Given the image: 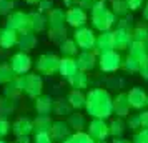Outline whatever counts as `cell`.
Masks as SVG:
<instances>
[{"label":"cell","instance_id":"6da1fadb","mask_svg":"<svg viewBox=\"0 0 148 143\" xmlns=\"http://www.w3.org/2000/svg\"><path fill=\"white\" fill-rule=\"evenodd\" d=\"M85 110L92 118L107 120L113 115V96L103 88H93L87 93Z\"/></svg>","mask_w":148,"mask_h":143},{"label":"cell","instance_id":"7a4b0ae2","mask_svg":"<svg viewBox=\"0 0 148 143\" xmlns=\"http://www.w3.org/2000/svg\"><path fill=\"white\" fill-rule=\"evenodd\" d=\"M90 14H92V25H93V28L100 30V32H108L113 27L115 20H116V15L108 8L105 0H98L93 5V8L90 10Z\"/></svg>","mask_w":148,"mask_h":143},{"label":"cell","instance_id":"3957f363","mask_svg":"<svg viewBox=\"0 0 148 143\" xmlns=\"http://www.w3.org/2000/svg\"><path fill=\"white\" fill-rule=\"evenodd\" d=\"M17 82L20 87L22 93H25L30 98H37L42 95L43 90V80H42L40 73H25V75H17Z\"/></svg>","mask_w":148,"mask_h":143},{"label":"cell","instance_id":"277c9868","mask_svg":"<svg viewBox=\"0 0 148 143\" xmlns=\"http://www.w3.org/2000/svg\"><path fill=\"white\" fill-rule=\"evenodd\" d=\"M58 65H60V57L55 53H42L37 58L35 68H37V73L45 77L55 75L58 73Z\"/></svg>","mask_w":148,"mask_h":143},{"label":"cell","instance_id":"5b68a950","mask_svg":"<svg viewBox=\"0 0 148 143\" xmlns=\"http://www.w3.org/2000/svg\"><path fill=\"white\" fill-rule=\"evenodd\" d=\"M5 27L12 28L18 34H23V32H34L32 30V18H30V14H25V12H12V14L7 15V25Z\"/></svg>","mask_w":148,"mask_h":143},{"label":"cell","instance_id":"8992f818","mask_svg":"<svg viewBox=\"0 0 148 143\" xmlns=\"http://www.w3.org/2000/svg\"><path fill=\"white\" fill-rule=\"evenodd\" d=\"M98 67L105 73H113L120 67H123V58L118 53V50H110L98 57Z\"/></svg>","mask_w":148,"mask_h":143},{"label":"cell","instance_id":"52a82bcc","mask_svg":"<svg viewBox=\"0 0 148 143\" xmlns=\"http://www.w3.org/2000/svg\"><path fill=\"white\" fill-rule=\"evenodd\" d=\"M73 40L77 42V45L80 50H92L95 48V42H97V35L92 28L88 27H80L75 28Z\"/></svg>","mask_w":148,"mask_h":143},{"label":"cell","instance_id":"ba28073f","mask_svg":"<svg viewBox=\"0 0 148 143\" xmlns=\"http://www.w3.org/2000/svg\"><path fill=\"white\" fill-rule=\"evenodd\" d=\"M87 133L92 138H93L95 142H105L108 136H110V127H108V123L103 120V118H93L90 125L87 127Z\"/></svg>","mask_w":148,"mask_h":143},{"label":"cell","instance_id":"9c48e42d","mask_svg":"<svg viewBox=\"0 0 148 143\" xmlns=\"http://www.w3.org/2000/svg\"><path fill=\"white\" fill-rule=\"evenodd\" d=\"M10 67L15 75H25L32 68V58L27 52H18L10 58Z\"/></svg>","mask_w":148,"mask_h":143},{"label":"cell","instance_id":"30bf717a","mask_svg":"<svg viewBox=\"0 0 148 143\" xmlns=\"http://www.w3.org/2000/svg\"><path fill=\"white\" fill-rule=\"evenodd\" d=\"M65 15H67V23L73 28L85 27V23H87V12L80 5H75V7L68 8L65 12Z\"/></svg>","mask_w":148,"mask_h":143},{"label":"cell","instance_id":"8fae6325","mask_svg":"<svg viewBox=\"0 0 148 143\" xmlns=\"http://www.w3.org/2000/svg\"><path fill=\"white\" fill-rule=\"evenodd\" d=\"M127 95H128V102H130L132 108L141 110L145 105H148V93L141 87H133Z\"/></svg>","mask_w":148,"mask_h":143},{"label":"cell","instance_id":"7c38bea8","mask_svg":"<svg viewBox=\"0 0 148 143\" xmlns=\"http://www.w3.org/2000/svg\"><path fill=\"white\" fill-rule=\"evenodd\" d=\"M95 53H105L110 50H115V42H113V32H101L100 35H97V42H95Z\"/></svg>","mask_w":148,"mask_h":143},{"label":"cell","instance_id":"4fadbf2b","mask_svg":"<svg viewBox=\"0 0 148 143\" xmlns=\"http://www.w3.org/2000/svg\"><path fill=\"white\" fill-rule=\"evenodd\" d=\"M75 60H77L78 70H82V72H92V70L98 65V60H97L95 53L90 52V50H82L80 53L77 55Z\"/></svg>","mask_w":148,"mask_h":143},{"label":"cell","instance_id":"5bb4252c","mask_svg":"<svg viewBox=\"0 0 148 143\" xmlns=\"http://www.w3.org/2000/svg\"><path fill=\"white\" fill-rule=\"evenodd\" d=\"M12 133L15 136H30V133H34V120L27 116H18L12 123Z\"/></svg>","mask_w":148,"mask_h":143},{"label":"cell","instance_id":"9a60e30c","mask_svg":"<svg viewBox=\"0 0 148 143\" xmlns=\"http://www.w3.org/2000/svg\"><path fill=\"white\" fill-rule=\"evenodd\" d=\"M70 135H72V128H70V125L67 122H63V120L53 122L52 128H50V136L53 138V142L62 143L63 140H67Z\"/></svg>","mask_w":148,"mask_h":143},{"label":"cell","instance_id":"2e32d148","mask_svg":"<svg viewBox=\"0 0 148 143\" xmlns=\"http://www.w3.org/2000/svg\"><path fill=\"white\" fill-rule=\"evenodd\" d=\"M113 42H115V50H125V48H128L130 43L133 42L130 28L118 27L116 30H113Z\"/></svg>","mask_w":148,"mask_h":143},{"label":"cell","instance_id":"e0dca14e","mask_svg":"<svg viewBox=\"0 0 148 143\" xmlns=\"http://www.w3.org/2000/svg\"><path fill=\"white\" fill-rule=\"evenodd\" d=\"M77 72H78V65H77V60H75L73 57H63V58H60L58 73H60L62 78L70 80Z\"/></svg>","mask_w":148,"mask_h":143},{"label":"cell","instance_id":"ac0fdd59","mask_svg":"<svg viewBox=\"0 0 148 143\" xmlns=\"http://www.w3.org/2000/svg\"><path fill=\"white\" fill-rule=\"evenodd\" d=\"M130 108L132 107H130L127 93H118L116 96H113V115H116L118 118H127Z\"/></svg>","mask_w":148,"mask_h":143},{"label":"cell","instance_id":"d6986e66","mask_svg":"<svg viewBox=\"0 0 148 143\" xmlns=\"http://www.w3.org/2000/svg\"><path fill=\"white\" fill-rule=\"evenodd\" d=\"M128 50H130V57H133L135 60L140 62V65H143V63H147L148 62V45L145 43V42H132L130 43V47H128Z\"/></svg>","mask_w":148,"mask_h":143},{"label":"cell","instance_id":"ffe728a7","mask_svg":"<svg viewBox=\"0 0 148 143\" xmlns=\"http://www.w3.org/2000/svg\"><path fill=\"white\" fill-rule=\"evenodd\" d=\"M34 108L38 115H50L53 112V98L48 95H38L34 98Z\"/></svg>","mask_w":148,"mask_h":143},{"label":"cell","instance_id":"44dd1931","mask_svg":"<svg viewBox=\"0 0 148 143\" xmlns=\"http://www.w3.org/2000/svg\"><path fill=\"white\" fill-rule=\"evenodd\" d=\"M47 22L50 28H65V23H67V15L62 8H52L48 12V17H47Z\"/></svg>","mask_w":148,"mask_h":143},{"label":"cell","instance_id":"7402d4cb","mask_svg":"<svg viewBox=\"0 0 148 143\" xmlns=\"http://www.w3.org/2000/svg\"><path fill=\"white\" fill-rule=\"evenodd\" d=\"M18 42V32H15L12 28L3 27L0 30V47L2 48H12Z\"/></svg>","mask_w":148,"mask_h":143},{"label":"cell","instance_id":"603a6c76","mask_svg":"<svg viewBox=\"0 0 148 143\" xmlns=\"http://www.w3.org/2000/svg\"><path fill=\"white\" fill-rule=\"evenodd\" d=\"M17 45L20 48V52H30L34 50L35 45H37V35L35 32H23V34H18V42Z\"/></svg>","mask_w":148,"mask_h":143},{"label":"cell","instance_id":"cb8c5ba5","mask_svg":"<svg viewBox=\"0 0 148 143\" xmlns=\"http://www.w3.org/2000/svg\"><path fill=\"white\" fill-rule=\"evenodd\" d=\"M68 103L72 105V108L73 110H82L85 108V102H87V95L83 93V90H72L67 96Z\"/></svg>","mask_w":148,"mask_h":143},{"label":"cell","instance_id":"d4e9b609","mask_svg":"<svg viewBox=\"0 0 148 143\" xmlns=\"http://www.w3.org/2000/svg\"><path fill=\"white\" fill-rule=\"evenodd\" d=\"M52 125H53V120L50 118V115H38L34 120V133H43V131L50 133Z\"/></svg>","mask_w":148,"mask_h":143},{"label":"cell","instance_id":"484cf974","mask_svg":"<svg viewBox=\"0 0 148 143\" xmlns=\"http://www.w3.org/2000/svg\"><path fill=\"white\" fill-rule=\"evenodd\" d=\"M68 83H70V85H72V88H75V90H85V88H88V75H87V72L78 70V72H77V73L68 80Z\"/></svg>","mask_w":148,"mask_h":143},{"label":"cell","instance_id":"4316f807","mask_svg":"<svg viewBox=\"0 0 148 143\" xmlns=\"http://www.w3.org/2000/svg\"><path fill=\"white\" fill-rule=\"evenodd\" d=\"M67 123L70 125V128L75 130V131H83V128L87 127V120H85V116L82 115V113H78V112L70 113Z\"/></svg>","mask_w":148,"mask_h":143},{"label":"cell","instance_id":"83f0119b","mask_svg":"<svg viewBox=\"0 0 148 143\" xmlns=\"http://www.w3.org/2000/svg\"><path fill=\"white\" fill-rule=\"evenodd\" d=\"M30 18H32V30L34 32H42L48 25L47 17L42 14V12H32L30 14Z\"/></svg>","mask_w":148,"mask_h":143},{"label":"cell","instance_id":"f1b7e54d","mask_svg":"<svg viewBox=\"0 0 148 143\" xmlns=\"http://www.w3.org/2000/svg\"><path fill=\"white\" fill-rule=\"evenodd\" d=\"M78 50L80 48H78V45H77V42L73 38H65L60 43V52L63 57H75Z\"/></svg>","mask_w":148,"mask_h":143},{"label":"cell","instance_id":"f546056e","mask_svg":"<svg viewBox=\"0 0 148 143\" xmlns=\"http://www.w3.org/2000/svg\"><path fill=\"white\" fill-rule=\"evenodd\" d=\"M108 127H110V135L113 136V138H118L125 133V130H127V123L123 122V118H115L112 122L108 123Z\"/></svg>","mask_w":148,"mask_h":143},{"label":"cell","instance_id":"4dcf8cb0","mask_svg":"<svg viewBox=\"0 0 148 143\" xmlns=\"http://www.w3.org/2000/svg\"><path fill=\"white\" fill-rule=\"evenodd\" d=\"M62 143H97L87 131H75Z\"/></svg>","mask_w":148,"mask_h":143},{"label":"cell","instance_id":"1f68e13d","mask_svg":"<svg viewBox=\"0 0 148 143\" xmlns=\"http://www.w3.org/2000/svg\"><path fill=\"white\" fill-rule=\"evenodd\" d=\"M72 105L68 103V100H63V98H58V100H53V112L57 113V115H70L72 113Z\"/></svg>","mask_w":148,"mask_h":143},{"label":"cell","instance_id":"d6a6232c","mask_svg":"<svg viewBox=\"0 0 148 143\" xmlns=\"http://www.w3.org/2000/svg\"><path fill=\"white\" fill-rule=\"evenodd\" d=\"M15 108H17V100L7 98V96H3L0 100V115L2 116H8L10 113L15 112Z\"/></svg>","mask_w":148,"mask_h":143},{"label":"cell","instance_id":"836d02e7","mask_svg":"<svg viewBox=\"0 0 148 143\" xmlns=\"http://www.w3.org/2000/svg\"><path fill=\"white\" fill-rule=\"evenodd\" d=\"M22 90L20 87H18V82H17V77H15L12 82H8L7 85H5V88H3V95L7 96V98H14V100H17L18 96H20Z\"/></svg>","mask_w":148,"mask_h":143},{"label":"cell","instance_id":"e575fe53","mask_svg":"<svg viewBox=\"0 0 148 143\" xmlns=\"http://www.w3.org/2000/svg\"><path fill=\"white\" fill-rule=\"evenodd\" d=\"M128 3L127 0H112V12L116 17H125L128 14Z\"/></svg>","mask_w":148,"mask_h":143},{"label":"cell","instance_id":"d590c367","mask_svg":"<svg viewBox=\"0 0 148 143\" xmlns=\"http://www.w3.org/2000/svg\"><path fill=\"white\" fill-rule=\"evenodd\" d=\"M15 73L10 65H0V85H7L8 82H12L15 78Z\"/></svg>","mask_w":148,"mask_h":143},{"label":"cell","instance_id":"8d00e7d4","mask_svg":"<svg viewBox=\"0 0 148 143\" xmlns=\"http://www.w3.org/2000/svg\"><path fill=\"white\" fill-rule=\"evenodd\" d=\"M67 38V28H50L48 30V40H52L53 43H58L60 45L62 42Z\"/></svg>","mask_w":148,"mask_h":143},{"label":"cell","instance_id":"74e56055","mask_svg":"<svg viewBox=\"0 0 148 143\" xmlns=\"http://www.w3.org/2000/svg\"><path fill=\"white\" fill-rule=\"evenodd\" d=\"M132 37L135 42H145L148 43V28L145 27H136L132 30Z\"/></svg>","mask_w":148,"mask_h":143},{"label":"cell","instance_id":"f35d334b","mask_svg":"<svg viewBox=\"0 0 148 143\" xmlns=\"http://www.w3.org/2000/svg\"><path fill=\"white\" fill-rule=\"evenodd\" d=\"M140 62L135 60L133 57H130L128 55L127 58H125V62H123V68L127 70V72H130V73H135V72H140Z\"/></svg>","mask_w":148,"mask_h":143},{"label":"cell","instance_id":"ab89813d","mask_svg":"<svg viewBox=\"0 0 148 143\" xmlns=\"http://www.w3.org/2000/svg\"><path fill=\"white\" fill-rule=\"evenodd\" d=\"M14 0H0V15H5L7 17L8 14L14 12Z\"/></svg>","mask_w":148,"mask_h":143},{"label":"cell","instance_id":"60d3db41","mask_svg":"<svg viewBox=\"0 0 148 143\" xmlns=\"http://www.w3.org/2000/svg\"><path fill=\"white\" fill-rule=\"evenodd\" d=\"M10 130H12V125L8 122L5 116H0V138H3V136H7L10 133Z\"/></svg>","mask_w":148,"mask_h":143},{"label":"cell","instance_id":"b9f144b4","mask_svg":"<svg viewBox=\"0 0 148 143\" xmlns=\"http://www.w3.org/2000/svg\"><path fill=\"white\" fill-rule=\"evenodd\" d=\"M132 142L133 143H148V128L138 130V131L135 133V136H133Z\"/></svg>","mask_w":148,"mask_h":143},{"label":"cell","instance_id":"7bdbcfd3","mask_svg":"<svg viewBox=\"0 0 148 143\" xmlns=\"http://www.w3.org/2000/svg\"><path fill=\"white\" fill-rule=\"evenodd\" d=\"M34 143H55L50 133L43 131V133H35L34 135Z\"/></svg>","mask_w":148,"mask_h":143},{"label":"cell","instance_id":"ee69618b","mask_svg":"<svg viewBox=\"0 0 148 143\" xmlns=\"http://www.w3.org/2000/svg\"><path fill=\"white\" fill-rule=\"evenodd\" d=\"M127 127L132 131H138V130H141V125H140V120H138V115H133V116H130L128 118V122H127Z\"/></svg>","mask_w":148,"mask_h":143},{"label":"cell","instance_id":"f6af8a7d","mask_svg":"<svg viewBox=\"0 0 148 143\" xmlns=\"http://www.w3.org/2000/svg\"><path fill=\"white\" fill-rule=\"evenodd\" d=\"M53 8V0H42L40 3H38V12H50Z\"/></svg>","mask_w":148,"mask_h":143},{"label":"cell","instance_id":"bcb514c9","mask_svg":"<svg viewBox=\"0 0 148 143\" xmlns=\"http://www.w3.org/2000/svg\"><path fill=\"white\" fill-rule=\"evenodd\" d=\"M138 120H140L141 128H148V110H143L138 113Z\"/></svg>","mask_w":148,"mask_h":143},{"label":"cell","instance_id":"7dc6e473","mask_svg":"<svg viewBox=\"0 0 148 143\" xmlns=\"http://www.w3.org/2000/svg\"><path fill=\"white\" fill-rule=\"evenodd\" d=\"M97 2H98V0H78V5H80L83 10H92Z\"/></svg>","mask_w":148,"mask_h":143},{"label":"cell","instance_id":"c3c4849f","mask_svg":"<svg viewBox=\"0 0 148 143\" xmlns=\"http://www.w3.org/2000/svg\"><path fill=\"white\" fill-rule=\"evenodd\" d=\"M127 3H128V8L130 10H138L143 5V0H127Z\"/></svg>","mask_w":148,"mask_h":143},{"label":"cell","instance_id":"681fc988","mask_svg":"<svg viewBox=\"0 0 148 143\" xmlns=\"http://www.w3.org/2000/svg\"><path fill=\"white\" fill-rule=\"evenodd\" d=\"M140 75L143 77L145 80H148V62L147 63H143V65L140 67Z\"/></svg>","mask_w":148,"mask_h":143},{"label":"cell","instance_id":"f907efd6","mask_svg":"<svg viewBox=\"0 0 148 143\" xmlns=\"http://www.w3.org/2000/svg\"><path fill=\"white\" fill-rule=\"evenodd\" d=\"M63 5L67 8H72L75 5H78V0H63Z\"/></svg>","mask_w":148,"mask_h":143},{"label":"cell","instance_id":"816d5d0a","mask_svg":"<svg viewBox=\"0 0 148 143\" xmlns=\"http://www.w3.org/2000/svg\"><path fill=\"white\" fill-rule=\"evenodd\" d=\"M14 143H32V140L28 136H17V140Z\"/></svg>","mask_w":148,"mask_h":143},{"label":"cell","instance_id":"f5cc1de1","mask_svg":"<svg viewBox=\"0 0 148 143\" xmlns=\"http://www.w3.org/2000/svg\"><path fill=\"white\" fill-rule=\"evenodd\" d=\"M112 143H133V142H130V140H127V138L118 136V138H113V142H112Z\"/></svg>","mask_w":148,"mask_h":143},{"label":"cell","instance_id":"db71d44e","mask_svg":"<svg viewBox=\"0 0 148 143\" xmlns=\"http://www.w3.org/2000/svg\"><path fill=\"white\" fill-rule=\"evenodd\" d=\"M143 18L148 22V2L145 3V7H143Z\"/></svg>","mask_w":148,"mask_h":143},{"label":"cell","instance_id":"11a10c76","mask_svg":"<svg viewBox=\"0 0 148 143\" xmlns=\"http://www.w3.org/2000/svg\"><path fill=\"white\" fill-rule=\"evenodd\" d=\"M25 2H27V3H30V5H38L42 0H25Z\"/></svg>","mask_w":148,"mask_h":143},{"label":"cell","instance_id":"9f6ffc18","mask_svg":"<svg viewBox=\"0 0 148 143\" xmlns=\"http://www.w3.org/2000/svg\"><path fill=\"white\" fill-rule=\"evenodd\" d=\"M0 143H7V142H3V138H0Z\"/></svg>","mask_w":148,"mask_h":143},{"label":"cell","instance_id":"6f0895ef","mask_svg":"<svg viewBox=\"0 0 148 143\" xmlns=\"http://www.w3.org/2000/svg\"><path fill=\"white\" fill-rule=\"evenodd\" d=\"M98 143H105V142H98Z\"/></svg>","mask_w":148,"mask_h":143},{"label":"cell","instance_id":"680465c9","mask_svg":"<svg viewBox=\"0 0 148 143\" xmlns=\"http://www.w3.org/2000/svg\"><path fill=\"white\" fill-rule=\"evenodd\" d=\"M147 45H148V43H147Z\"/></svg>","mask_w":148,"mask_h":143}]
</instances>
